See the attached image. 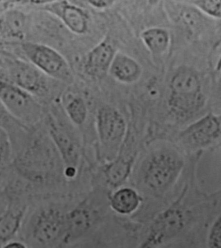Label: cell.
Segmentation results:
<instances>
[{
    "instance_id": "cell-2",
    "label": "cell",
    "mask_w": 221,
    "mask_h": 248,
    "mask_svg": "<svg viewBox=\"0 0 221 248\" xmlns=\"http://www.w3.org/2000/svg\"><path fill=\"white\" fill-rule=\"evenodd\" d=\"M170 88L169 103L176 114L191 115L205 105L201 82L191 70L183 69L176 72L171 80Z\"/></svg>"
},
{
    "instance_id": "cell-14",
    "label": "cell",
    "mask_w": 221,
    "mask_h": 248,
    "mask_svg": "<svg viewBox=\"0 0 221 248\" xmlns=\"http://www.w3.org/2000/svg\"><path fill=\"white\" fill-rule=\"evenodd\" d=\"M49 132L67 168H76L79 160V151L76 142L54 123L50 124Z\"/></svg>"
},
{
    "instance_id": "cell-20",
    "label": "cell",
    "mask_w": 221,
    "mask_h": 248,
    "mask_svg": "<svg viewBox=\"0 0 221 248\" xmlns=\"http://www.w3.org/2000/svg\"><path fill=\"white\" fill-rule=\"evenodd\" d=\"M67 115L76 125H82L87 118L88 108L81 97H74L66 106Z\"/></svg>"
},
{
    "instance_id": "cell-24",
    "label": "cell",
    "mask_w": 221,
    "mask_h": 248,
    "mask_svg": "<svg viewBox=\"0 0 221 248\" xmlns=\"http://www.w3.org/2000/svg\"><path fill=\"white\" fill-rule=\"evenodd\" d=\"M117 0H87L90 6L99 10H105L112 7Z\"/></svg>"
},
{
    "instance_id": "cell-16",
    "label": "cell",
    "mask_w": 221,
    "mask_h": 248,
    "mask_svg": "<svg viewBox=\"0 0 221 248\" xmlns=\"http://www.w3.org/2000/svg\"><path fill=\"white\" fill-rule=\"evenodd\" d=\"M28 22V17L22 11L6 9L1 14V33L7 37L22 39Z\"/></svg>"
},
{
    "instance_id": "cell-26",
    "label": "cell",
    "mask_w": 221,
    "mask_h": 248,
    "mask_svg": "<svg viewBox=\"0 0 221 248\" xmlns=\"http://www.w3.org/2000/svg\"><path fill=\"white\" fill-rule=\"evenodd\" d=\"M1 248H26L27 246L26 244L23 243V242L19 241H15V240H10L4 245L1 246Z\"/></svg>"
},
{
    "instance_id": "cell-1",
    "label": "cell",
    "mask_w": 221,
    "mask_h": 248,
    "mask_svg": "<svg viewBox=\"0 0 221 248\" xmlns=\"http://www.w3.org/2000/svg\"><path fill=\"white\" fill-rule=\"evenodd\" d=\"M184 167L181 155L174 149H161L148 158L143 169L144 184L152 191L168 189Z\"/></svg>"
},
{
    "instance_id": "cell-3",
    "label": "cell",
    "mask_w": 221,
    "mask_h": 248,
    "mask_svg": "<svg viewBox=\"0 0 221 248\" xmlns=\"http://www.w3.org/2000/svg\"><path fill=\"white\" fill-rule=\"evenodd\" d=\"M22 49L30 62L44 74L61 80L72 78L68 62L54 48L43 44L26 42L22 44Z\"/></svg>"
},
{
    "instance_id": "cell-11",
    "label": "cell",
    "mask_w": 221,
    "mask_h": 248,
    "mask_svg": "<svg viewBox=\"0 0 221 248\" xmlns=\"http://www.w3.org/2000/svg\"><path fill=\"white\" fill-rule=\"evenodd\" d=\"M98 218V213L86 202L65 215V231L63 241H74L81 237L93 227Z\"/></svg>"
},
{
    "instance_id": "cell-18",
    "label": "cell",
    "mask_w": 221,
    "mask_h": 248,
    "mask_svg": "<svg viewBox=\"0 0 221 248\" xmlns=\"http://www.w3.org/2000/svg\"><path fill=\"white\" fill-rule=\"evenodd\" d=\"M132 161L131 159L119 157L109 163L104 170L108 184L112 187H118L124 184L129 176Z\"/></svg>"
},
{
    "instance_id": "cell-6",
    "label": "cell",
    "mask_w": 221,
    "mask_h": 248,
    "mask_svg": "<svg viewBox=\"0 0 221 248\" xmlns=\"http://www.w3.org/2000/svg\"><path fill=\"white\" fill-rule=\"evenodd\" d=\"M221 134V119L212 113L192 123L180 133V142L192 149H201L210 145Z\"/></svg>"
},
{
    "instance_id": "cell-13",
    "label": "cell",
    "mask_w": 221,
    "mask_h": 248,
    "mask_svg": "<svg viewBox=\"0 0 221 248\" xmlns=\"http://www.w3.org/2000/svg\"><path fill=\"white\" fill-rule=\"evenodd\" d=\"M109 74L121 83L131 84L139 80L142 68L134 58L121 52H117L110 67Z\"/></svg>"
},
{
    "instance_id": "cell-19",
    "label": "cell",
    "mask_w": 221,
    "mask_h": 248,
    "mask_svg": "<svg viewBox=\"0 0 221 248\" xmlns=\"http://www.w3.org/2000/svg\"><path fill=\"white\" fill-rule=\"evenodd\" d=\"M24 211H5L0 218V240L1 246L10 241L20 230Z\"/></svg>"
},
{
    "instance_id": "cell-12",
    "label": "cell",
    "mask_w": 221,
    "mask_h": 248,
    "mask_svg": "<svg viewBox=\"0 0 221 248\" xmlns=\"http://www.w3.org/2000/svg\"><path fill=\"white\" fill-rule=\"evenodd\" d=\"M117 51L111 38L105 36L86 56L84 70L92 78H101L109 74Z\"/></svg>"
},
{
    "instance_id": "cell-10",
    "label": "cell",
    "mask_w": 221,
    "mask_h": 248,
    "mask_svg": "<svg viewBox=\"0 0 221 248\" xmlns=\"http://www.w3.org/2000/svg\"><path fill=\"white\" fill-rule=\"evenodd\" d=\"M65 215L57 209H44L36 217L32 228L34 240L41 244H50L64 237Z\"/></svg>"
},
{
    "instance_id": "cell-5",
    "label": "cell",
    "mask_w": 221,
    "mask_h": 248,
    "mask_svg": "<svg viewBox=\"0 0 221 248\" xmlns=\"http://www.w3.org/2000/svg\"><path fill=\"white\" fill-rule=\"evenodd\" d=\"M32 93L10 81L1 80L0 99L5 108L16 118L24 122L37 120L41 108Z\"/></svg>"
},
{
    "instance_id": "cell-27",
    "label": "cell",
    "mask_w": 221,
    "mask_h": 248,
    "mask_svg": "<svg viewBox=\"0 0 221 248\" xmlns=\"http://www.w3.org/2000/svg\"><path fill=\"white\" fill-rule=\"evenodd\" d=\"M162 0H147L148 4L151 7L157 6Z\"/></svg>"
},
{
    "instance_id": "cell-9",
    "label": "cell",
    "mask_w": 221,
    "mask_h": 248,
    "mask_svg": "<svg viewBox=\"0 0 221 248\" xmlns=\"http://www.w3.org/2000/svg\"><path fill=\"white\" fill-rule=\"evenodd\" d=\"M10 82L32 95L42 93L46 89L43 74L32 63L11 59L5 61Z\"/></svg>"
},
{
    "instance_id": "cell-25",
    "label": "cell",
    "mask_w": 221,
    "mask_h": 248,
    "mask_svg": "<svg viewBox=\"0 0 221 248\" xmlns=\"http://www.w3.org/2000/svg\"><path fill=\"white\" fill-rule=\"evenodd\" d=\"M57 0H5V5L12 4V3H28L38 6H44V5L49 4Z\"/></svg>"
},
{
    "instance_id": "cell-4",
    "label": "cell",
    "mask_w": 221,
    "mask_h": 248,
    "mask_svg": "<svg viewBox=\"0 0 221 248\" xmlns=\"http://www.w3.org/2000/svg\"><path fill=\"white\" fill-rule=\"evenodd\" d=\"M96 127L103 151L109 155H116L127 130L124 115L114 107L100 108L96 115Z\"/></svg>"
},
{
    "instance_id": "cell-17",
    "label": "cell",
    "mask_w": 221,
    "mask_h": 248,
    "mask_svg": "<svg viewBox=\"0 0 221 248\" xmlns=\"http://www.w3.org/2000/svg\"><path fill=\"white\" fill-rule=\"evenodd\" d=\"M144 45L153 55H161L168 51L170 34L168 30L158 27L146 29L140 34Z\"/></svg>"
},
{
    "instance_id": "cell-21",
    "label": "cell",
    "mask_w": 221,
    "mask_h": 248,
    "mask_svg": "<svg viewBox=\"0 0 221 248\" xmlns=\"http://www.w3.org/2000/svg\"><path fill=\"white\" fill-rule=\"evenodd\" d=\"M211 18H221V0H182Z\"/></svg>"
},
{
    "instance_id": "cell-22",
    "label": "cell",
    "mask_w": 221,
    "mask_h": 248,
    "mask_svg": "<svg viewBox=\"0 0 221 248\" xmlns=\"http://www.w3.org/2000/svg\"><path fill=\"white\" fill-rule=\"evenodd\" d=\"M207 244L209 248H221V213L211 227Z\"/></svg>"
},
{
    "instance_id": "cell-8",
    "label": "cell",
    "mask_w": 221,
    "mask_h": 248,
    "mask_svg": "<svg viewBox=\"0 0 221 248\" xmlns=\"http://www.w3.org/2000/svg\"><path fill=\"white\" fill-rule=\"evenodd\" d=\"M41 10L56 17L73 33L82 35L89 29L90 18L82 7L69 0H57L41 7Z\"/></svg>"
},
{
    "instance_id": "cell-23",
    "label": "cell",
    "mask_w": 221,
    "mask_h": 248,
    "mask_svg": "<svg viewBox=\"0 0 221 248\" xmlns=\"http://www.w3.org/2000/svg\"><path fill=\"white\" fill-rule=\"evenodd\" d=\"M0 151H1V165L4 166L9 162L11 155V145L9 134L6 130L1 127L0 130Z\"/></svg>"
},
{
    "instance_id": "cell-15",
    "label": "cell",
    "mask_w": 221,
    "mask_h": 248,
    "mask_svg": "<svg viewBox=\"0 0 221 248\" xmlns=\"http://www.w3.org/2000/svg\"><path fill=\"white\" fill-rule=\"evenodd\" d=\"M142 201V197L135 189L122 187L112 194L109 203L114 212L121 215H130L137 211Z\"/></svg>"
},
{
    "instance_id": "cell-7",
    "label": "cell",
    "mask_w": 221,
    "mask_h": 248,
    "mask_svg": "<svg viewBox=\"0 0 221 248\" xmlns=\"http://www.w3.org/2000/svg\"><path fill=\"white\" fill-rule=\"evenodd\" d=\"M185 224V215L181 209L174 207L159 215L152 224L149 234L142 248L157 247L177 235Z\"/></svg>"
}]
</instances>
